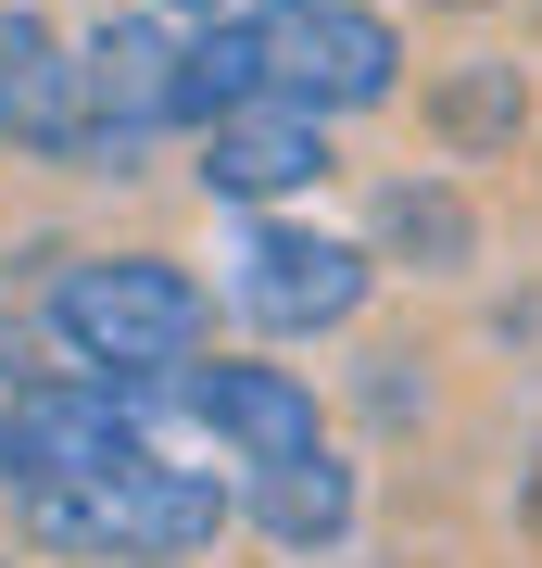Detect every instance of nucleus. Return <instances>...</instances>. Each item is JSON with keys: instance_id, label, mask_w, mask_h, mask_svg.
<instances>
[{"instance_id": "obj_11", "label": "nucleus", "mask_w": 542, "mask_h": 568, "mask_svg": "<svg viewBox=\"0 0 542 568\" xmlns=\"http://www.w3.org/2000/svg\"><path fill=\"white\" fill-rule=\"evenodd\" d=\"M530 126H542V89H530L518 51H454V63L417 77V140H429V164H454V178L467 164H518Z\"/></svg>"}, {"instance_id": "obj_20", "label": "nucleus", "mask_w": 542, "mask_h": 568, "mask_svg": "<svg viewBox=\"0 0 542 568\" xmlns=\"http://www.w3.org/2000/svg\"><path fill=\"white\" fill-rule=\"evenodd\" d=\"M278 13H290V0H278Z\"/></svg>"}, {"instance_id": "obj_14", "label": "nucleus", "mask_w": 542, "mask_h": 568, "mask_svg": "<svg viewBox=\"0 0 542 568\" xmlns=\"http://www.w3.org/2000/svg\"><path fill=\"white\" fill-rule=\"evenodd\" d=\"M366 405L379 417H429V342H379L366 354Z\"/></svg>"}, {"instance_id": "obj_19", "label": "nucleus", "mask_w": 542, "mask_h": 568, "mask_svg": "<svg viewBox=\"0 0 542 568\" xmlns=\"http://www.w3.org/2000/svg\"><path fill=\"white\" fill-rule=\"evenodd\" d=\"M0 568H25V556H0Z\"/></svg>"}, {"instance_id": "obj_15", "label": "nucleus", "mask_w": 542, "mask_h": 568, "mask_svg": "<svg viewBox=\"0 0 542 568\" xmlns=\"http://www.w3.org/2000/svg\"><path fill=\"white\" fill-rule=\"evenodd\" d=\"M25 379H51V342H39V304H13V291H0V405H13Z\"/></svg>"}, {"instance_id": "obj_7", "label": "nucleus", "mask_w": 542, "mask_h": 568, "mask_svg": "<svg viewBox=\"0 0 542 568\" xmlns=\"http://www.w3.org/2000/svg\"><path fill=\"white\" fill-rule=\"evenodd\" d=\"M177 63H190V26L140 13V0H114V13L76 26V77H89V126H101V178H140V164L177 140Z\"/></svg>"}, {"instance_id": "obj_13", "label": "nucleus", "mask_w": 542, "mask_h": 568, "mask_svg": "<svg viewBox=\"0 0 542 568\" xmlns=\"http://www.w3.org/2000/svg\"><path fill=\"white\" fill-rule=\"evenodd\" d=\"M278 89V63H265V13H215L190 26V63H177V140H202L215 114H241Z\"/></svg>"}, {"instance_id": "obj_8", "label": "nucleus", "mask_w": 542, "mask_h": 568, "mask_svg": "<svg viewBox=\"0 0 542 568\" xmlns=\"http://www.w3.org/2000/svg\"><path fill=\"white\" fill-rule=\"evenodd\" d=\"M341 178V126L328 114H303V102H241V114H215L190 140V190L202 203H227V215H290V203H316V190Z\"/></svg>"}, {"instance_id": "obj_18", "label": "nucleus", "mask_w": 542, "mask_h": 568, "mask_svg": "<svg viewBox=\"0 0 542 568\" xmlns=\"http://www.w3.org/2000/svg\"><path fill=\"white\" fill-rule=\"evenodd\" d=\"M403 13H467V26H480V13H504V0H403Z\"/></svg>"}, {"instance_id": "obj_5", "label": "nucleus", "mask_w": 542, "mask_h": 568, "mask_svg": "<svg viewBox=\"0 0 542 568\" xmlns=\"http://www.w3.org/2000/svg\"><path fill=\"white\" fill-rule=\"evenodd\" d=\"M265 63H278V102L354 126V114H391L403 102V63H417V39H403L391 0H265Z\"/></svg>"}, {"instance_id": "obj_9", "label": "nucleus", "mask_w": 542, "mask_h": 568, "mask_svg": "<svg viewBox=\"0 0 542 568\" xmlns=\"http://www.w3.org/2000/svg\"><path fill=\"white\" fill-rule=\"evenodd\" d=\"M177 417H190L227 467H241V480H253V467L316 455V443H341L328 405H316V379L278 366V354H202V366H177Z\"/></svg>"}, {"instance_id": "obj_4", "label": "nucleus", "mask_w": 542, "mask_h": 568, "mask_svg": "<svg viewBox=\"0 0 542 568\" xmlns=\"http://www.w3.org/2000/svg\"><path fill=\"white\" fill-rule=\"evenodd\" d=\"M164 417H177V379H152V392H114V379H76V366H51V379H25L13 405H0V493L114 480V467L164 455V443H152Z\"/></svg>"}, {"instance_id": "obj_1", "label": "nucleus", "mask_w": 542, "mask_h": 568, "mask_svg": "<svg viewBox=\"0 0 542 568\" xmlns=\"http://www.w3.org/2000/svg\"><path fill=\"white\" fill-rule=\"evenodd\" d=\"M39 342L76 379L152 392V379H177V366L215 354V291L164 241H76V265L39 291Z\"/></svg>"}, {"instance_id": "obj_3", "label": "nucleus", "mask_w": 542, "mask_h": 568, "mask_svg": "<svg viewBox=\"0 0 542 568\" xmlns=\"http://www.w3.org/2000/svg\"><path fill=\"white\" fill-rule=\"evenodd\" d=\"M215 304L253 342H354L366 304H379V253L354 227H328V215H241Z\"/></svg>"}, {"instance_id": "obj_6", "label": "nucleus", "mask_w": 542, "mask_h": 568, "mask_svg": "<svg viewBox=\"0 0 542 568\" xmlns=\"http://www.w3.org/2000/svg\"><path fill=\"white\" fill-rule=\"evenodd\" d=\"M0 164H25V178H101L76 26H51V0H0Z\"/></svg>"}, {"instance_id": "obj_2", "label": "nucleus", "mask_w": 542, "mask_h": 568, "mask_svg": "<svg viewBox=\"0 0 542 568\" xmlns=\"http://www.w3.org/2000/svg\"><path fill=\"white\" fill-rule=\"evenodd\" d=\"M13 518V556H51V568H190L241 530V480L190 455H140L114 480H63V493H0Z\"/></svg>"}, {"instance_id": "obj_10", "label": "nucleus", "mask_w": 542, "mask_h": 568, "mask_svg": "<svg viewBox=\"0 0 542 568\" xmlns=\"http://www.w3.org/2000/svg\"><path fill=\"white\" fill-rule=\"evenodd\" d=\"M354 241L379 253V278H429V291H454V278H480V190L454 178V164H391V178H366V215H354Z\"/></svg>"}, {"instance_id": "obj_17", "label": "nucleus", "mask_w": 542, "mask_h": 568, "mask_svg": "<svg viewBox=\"0 0 542 568\" xmlns=\"http://www.w3.org/2000/svg\"><path fill=\"white\" fill-rule=\"evenodd\" d=\"M140 13H164V26H215V13H241V0H140Z\"/></svg>"}, {"instance_id": "obj_16", "label": "nucleus", "mask_w": 542, "mask_h": 568, "mask_svg": "<svg viewBox=\"0 0 542 568\" xmlns=\"http://www.w3.org/2000/svg\"><path fill=\"white\" fill-rule=\"evenodd\" d=\"M518 530L542 544V429H530V455H518Z\"/></svg>"}, {"instance_id": "obj_12", "label": "nucleus", "mask_w": 542, "mask_h": 568, "mask_svg": "<svg viewBox=\"0 0 542 568\" xmlns=\"http://www.w3.org/2000/svg\"><path fill=\"white\" fill-rule=\"evenodd\" d=\"M241 530H253L265 556H290V568L341 556L354 530H366V467H354V443H316V455H290V467H253V480H241Z\"/></svg>"}]
</instances>
